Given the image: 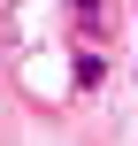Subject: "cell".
I'll list each match as a JSON object with an SVG mask.
<instances>
[{
	"label": "cell",
	"instance_id": "cell-1",
	"mask_svg": "<svg viewBox=\"0 0 138 146\" xmlns=\"http://www.w3.org/2000/svg\"><path fill=\"white\" fill-rule=\"evenodd\" d=\"M69 15H77V23L92 31V15H100V0H69Z\"/></svg>",
	"mask_w": 138,
	"mask_h": 146
}]
</instances>
